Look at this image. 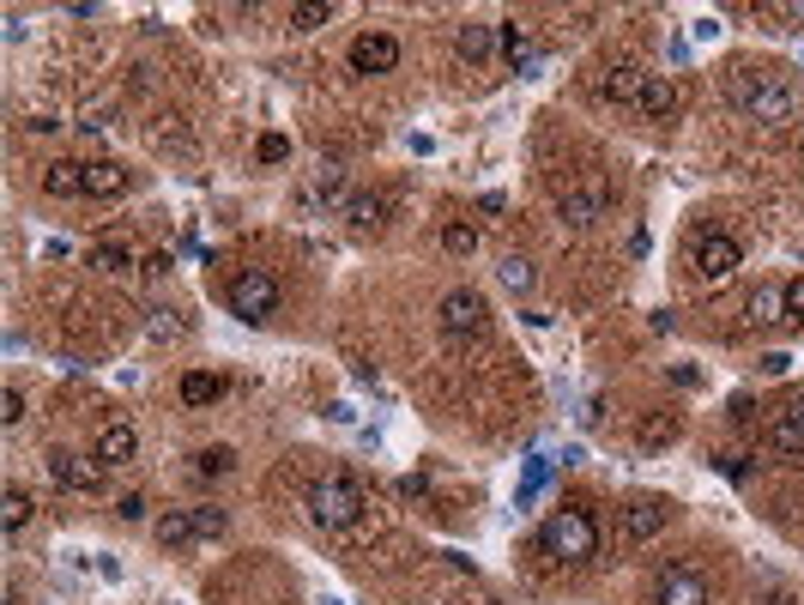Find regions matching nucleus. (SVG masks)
Returning a JSON list of instances; mask_svg holds the SVG:
<instances>
[{"label": "nucleus", "instance_id": "obj_19", "mask_svg": "<svg viewBox=\"0 0 804 605\" xmlns=\"http://www.w3.org/2000/svg\"><path fill=\"white\" fill-rule=\"evenodd\" d=\"M309 200H321V206L352 200V195H345V170H340V164H321V170L309 176Z\"/></svg>", "mask_w": 804, "mask_h": 605}, {"label": "nucleus", "instance_id": "obj_11", "mask_svg": "<svg viewBox=\"0 0 804 605\" xmlns=\"http://www.w3.org/2000/svg\"><path fill=\"white\" fill-rule=\"evenodd\" d=\"M49 472H55L61 491H97L103 484V460H80V455H67V448L49 455Z\"/></svg>", "mask_w": 804, "mask_h": 605}, {"label": "nucleus", "instance_id": "obj_24", "mask_svg": "<svg viewBox=\"0 0 804 605\" xmlns=\"http://www.w3.org/2000/svg\"><path fill=\"white\" fill-rule=\"evenodd\" d=\"M158 545H194V509H176V514H164L158 521Z\"/></svg>", "mask_w": 804, "mask_h": 605}, {"label": "nucleus", "instance_id": "obj_41", "mask_svg": "<svg viewBox=\"0 0 804 605\" xmlns=\"http://www.w3.org/2000/svg\"><path fill=\"white\" fill-rule=\"evenodd\" d=\"M786 418H793V424H798V430H804V394H798V400H793V406H786Z\"/></svg>", "mask_w": 804, "mask_h": 605}, {"label": "nucleus", "instance_id": "obj_37", "mask_svg": "<svg viewBox=\"0 0 804 605\" xmlns=\"http://www.w3.org/2000/svg\"><path fill=\"white\" fill-rule=\"evenodd\" d=\"M115 521H146V497H139V491H127L122 503H115Z\"/></svg>", "mask_w": 804, "mask_h": 605}, {"label": "nucleus", "instance_id": "obj_13", "mask_svg": "<svg viewBox=\"0 0 804 605\" xmlns=\"http://www.w3.org/2000/svg\"><path fill=\"white\" fill-rule=\"evenodd\" d=\"M139 455V430L127 418H115V424H103V436H97V460L103 467H127V460Z\"/></svg>", "mask_w": 804, "mask_h": 605}, {"label": "nucleus", "instance_id": "obj_21", "mask_svg": "<svg viewBox=\"0 0 804 605\" xmlns=\"http://www.w3.org/2000/svg\"><path fill=\"white\" fill-rule=\"evenodd\" d=\"M497 279L514 291V298H526V291L539 285V273H533V261L526 254H502V267H497Z\"/></svg>", "mask_w": 804, "mask_h": 605}, {"label": "nucleus", "instance_id": "obj_34", "mask_svg": "<svg viewBox=\"0 0 804 605\" xmlns=\"http://www.w3.org/2000/svg\"><path fill=\"white\" fill-rule=\"evenodd\" d=\"M91 267H103V273H122V267H127V249L103 242V249H91Z\"/></svg>", "mask_w": 804, "mask_h": 605}, {"label": "nucleus", "instance_id": "obj_27", "mask_svg": "<svg viewBox=\"0 0 804 605\" xmlns=\"http://www.w3.org/2000/svg\"><path fill=\"white\" fill-rule=\"evenodd\" d=\"M225 533H230V514L225 509H212V503L194 509V539H225Z\"/></svg>", "mask_w": 804, "mask_h": 605}, {"label": "nucleus", "instance_id": "obj_10", "mask_svg": "<svg viewBox=\"0 0 804 605\" xmlns=\"http://www.w3.org/2000/svg\"><path fill=\"white\" fill-rule=\"evenodd\" d=\"M654 599H659V605H708V582L690 570V563H671V570L659 575Z\"/></svg>", "mask_w": 804, "mask_h": 605}, {"label": "nucleus", "instance_id": "obj_17", "mask_svg": "<svg viewBox=\"0 0 804 605\" xmlns=\"http://www.w3.org/2000/svg\"><path fill=\"white\" fill-rule=\"evenodd\" d=\"M744 315H750V327H781V321H786L781 285H756V291H750V309H744Z\"/></svg>", "mask_w": 804, "mask_h": 605}, {"label": "nucleus", "instance_id": "obj_30", "mask_svg": "<svg viewBox=\"0 0 804 605\" xmlns=\"http://www.w3.org/2000/svg\"><path fill=\"white\" fill-rule=\"evenodd\" d=\"M781 298H786V327H804V279H786Z\"/></svg>", "mask_w": 804, "mask_h": 605}, {"label": "nucleus", "instance_id": "obj_29", "mask_svg": "<svg viewBox=\"0 0 804 605\" xmlns=\"http://www.w3.org/2000/svg\"><path fill=\"white\" fill-rule=\"evenodd\" d=\"M641 442H647V448H654V442H659V448L678 442V418H647V424H641Z\"/></svg>", "mask_w": 804, "mask_h": 605}, {"label": "nucleus", "instance_id": "obj_15", "mask_svg": "<svg viewBox=\"0 0 804 605\" xmlns=\"http://www.w3.org/2000/svg\"><path fill=\"white\" fill-rule=\"evenodd\" d=\"M635 109H641L647 122H666V115L678 109V85H671L666 73H647V85H641V97H635Z\"/></svg>", "mask_w": 804, "mask_h": 605}, {"label": "nucleus", "instance_id": "obj_23", "mask_svg": "<svg viewBox=\"0 0 804 605\" xmlns=\"http://www.w3.org/2000/svg\"><path fill=\"white\" fill-rule=\"evenodd\" d=\"M382 212H387L382 195H352L345 200V218H352L357 230H382Z\"/></svg>", "mask_w": 804, "mask_h": 605}, {"label": "nucleus", "instance_id": "obj_4", "mask_svg": "<svg viewBox=\"0 0 804 605\" xmlns=\"http://www.w3.org/2000/svg\"><path fill=\"white\" fill-rule=\"evenodd\" d=\"M363 509H369V503H363V484L345 479V472H333V479H321L315 491H309V521L327 526V533H345Z\"/></svg>", "mask_w": 804, "mask_h": 605}, {"label": "nucleus", "instance_id": "obj_9", "mask_svg": "<svg viewBox=\"0 0 804 605\" xmlns=\"http://www.w3.org/2000/svg\"><path fill=\"white\" fill-rule=\"evenodd\" d=\"M641 85H647V67H641V61H629V55H617V61H605V67H599V97L605 103H635V97H641Z\"/></svg>", "mask_w": 804, "mask_h": 605}, {"label": "nucleus", "instance_id": "obj_40", "mask_svg": "<svg viewBox=\"0 0 804 605\" xmlns=\"http://www.w3.org/2000/svg\"><path fill=\"white\" fill-rule=\"evenodd\" d=\"M399 491H406V497H424V491H430V479H424V472H406V479H399Z\"/></svg>", "mask_w": 804, "mask_h": 605}, {"label": "nucleus", "instance_id": "obj_18", "mask_svg": "<svg viewBox=\"0 0 804 605\" xmlns=\"http://www.w3.org/2000/svg\"><path fill=\"white\" fill-rule=\"evenodd\" d=\"M218 394H225V382H218V376H206V369H188V376H181V406H194V411H200V406H212Z\"/></svg>", "mask_w": 804, "mask_h": 605}, {"label": "nucleus", "instance_id": "obj_16", "mask_svg": "<svg viewBox=\"0 0 804 605\" xmlns=\"http://www.w3.org/2000/svg\"><path fill=\"white\" fill-rule=\"evenodd\" d=\"M43 195L49 200H80L85 195V164H43Z\"/></svg>", "mask_w": 804, "mask_h": 605}, {"label": "nucleus", "instance_id": "obj_22", "mask_svg": "<svg viewBox=\"0 0 804 605\" xmlns=\"http://www.w3.org/2000/svg\"><path fill=\"white\" fill-rule=\"evenodd\" d=\"M24 521H31V497H24L19 484H7V497H0V526H7V539H19Z\"/></svg>", "mask_w": 804, "mask_h": 605}, {"label": "nucleus", "instance_id": "obj_2", "mask_svg": "<svg viewBox=\"0 0 804 605\" xmlns=\"http://www.w3.org/2000/svg\"><path fill=\"white\" fill-rule=\"evenodd\" d=\"M539 551H544V557H556V563H593V557H599V521H593L581 503L551 509V514H544V526H539Z\"/></svg>", "mask_w": 804, "mask_h": 605}, {"label": "nucleus", "instance_id": "obj_28", "mask_svg": "<svg viewBox=\"0 0 804 605\" xmlns=\"http://www.w3.org/2000/svg\"><path fill=\"white\" fill-rule=\"evenodd\" d=\"M769 442L781 448V455H804V430H798L793 418H786V411H781V418L769 424Z\"/></svg>", "mask_w": 804, "mask_h": 605}, {"label": "nucleus", "instance_id": "obj_14", "mask_svg": "<svg viewBox=\"0 0 804 605\" xmlns=\"http://www.w3.org/2000/svg\"><path fill=\"white\" fill-rule=\"evenodd\" d=\"M127 188V164H115V158H91L85 164V195L91 200H115Z\"/></svg>", "mask_w": 804, "mask_h": 605}, {"label": "nucleus", "instance_id": "obj_31", "mask_svg": "<svg viewBox=\"0 0 804 605\" xmlns=\"http://www.w3.org/2000/svg\"><path fill=\"white\" fill-rule=\"evenodd\" d=\"M333 19V7H291V31H321Z\"/></svg>", "mask_w": 804, "mask_h": 605}, {"label": "nucleus", "instance_id": "obj_20", "mask_svg": "<svg viewBox=\"0 0 804 605\" xmlns=\"http://www.w3.org/2000/svg\"><path fill=\"white\" fill-rule=\"evenodd\" d=\"M453 49H460V61H490V24L466 19L460 31H453Z\"/></svg>", "mask_w": 804, "mask_h": 605}, {"label": "nucleus", "instance_id": "obj_35", "mask_svg": "<svg viewBox=\"0 0 804 605\" xmlns=\"http://www.w3.org/2000/svg\"><path fill=\"white\" fill-rule=\"evenodd\" d=\"M176 333H181L176 309H152V340H176Z\"/></svg>", "mask_w": 804, "mask_h": 605}, {"label": "nucleus", "instance_id": "obj_38", "mask_svg": "<svg viewBox=\"0 0 804 605\" xmlns=\"http://www.w3.org/2000/svg\"><path fill=\"white\" fill-rule=\"evenodd\" d=\"M690 36H696V43H714V36H720V19H696Z\"/></svg>", "mask_w": 804, "mask_h": 605}, {"label": "nucleus", "instance_id": "obj_1", "mask_svg": "<svg viewBox=\"0 0 804 605\" xmlns=\"http://www.w3.org/2000/svg\"><path fill=\"white\" fill-rule=\"evenodd\" d=\"M725 92H732V103H738L744 115H756V122H769V127H786V122L798 115L793 85H786L781 73H769V67H750V61H738V67H732Z\"/></svg>", "mask_w": 804, "mask_h": 605}, {"label": "nucleus", "instance_id": "obj_6", "mask_svg": "<svg viewBox=\"0 0 804 605\" xmlns=\"http://www.w3.org/2000/svg\"><path fill=\"white\" fill-rule=\"evenodd\" d=\"M436 315H442L448 340H484V327H490V303H484V291H472V285L448 291Z\"/></svg>", "mask_w": 804, "mask_h": 605}, {"label": "nucleus", "instance_id": "obj_39", "mask_svg": "<svg viewBox=\"0 0 804 605\" xmlns=\"http://www.w3.org/2000/svg\"><path fill=\"white\" fill-rule=\"evenodd\" d=\"M786 364H793L786 352H769V357H762V376H786Z\"/></svg>", "mask_w": 804, "mask_h": 605}, {"label": "nucleus", "instance_id": "obj_42", "mask_svg": "<svg viewBox=\"0 0 804 605\" xmlns=\"http://www.w3.org/2000/svg\"><path fill=\"white\" fill-rule=\"evenodd\" d=\"M321 605H340V599H321Z\"/></svg>", "mask_w": 804, "mask_h": 605}, {"label": "nucleus", "instance_id": "obj_25", "mask_svg": "<svg viewBox=\"0 0 804 605\" xmlns=\"http://www.w3.org/2000/svg\"><path fill=\"white\" fill-rule=\"evenodd\" d=\"M194 472H200V479H230V472H237V448H225V442L200 448V467Z\"/></svg>", "mask_w": 804, "mask_h": 605}, {"label": "nucleus", "instance_id": "obj_36", "mask_svg": "<svg viewBox=\"0 0 804 605\" xmlns=\"http://www.w3.org/2000/svg\"><path fill=\"white\" fill-rule=\"evenodd\" d=\"M0 424H7V430H12V424H24V394L19 388L0 394Z\"/></svg>", "mask_w": 804, "mask_h": 605}, {"label": "nucleus", "instance_id": "obj_5", "mask_svg": "<svg viewBox=\"0 0 804 605\" xmlns=\"http://www.w3.org/2000/svg\"><path fill=\"white\" fill-rule=\"evenodd\" d=\"M683 261H690V279L696 285H725V279L738 273V267H744V249H738L732 237H725V230H708V237H696L690 242V254H683Z\"/></svg>", "mask_w": 804, "mask_h": 605}, {"label": "nucleus", "instance_id": "obj_7", "mask_svg": "<svg viewBox=\"0 0 804 605\" xmlns=\"http://www.w3.org/2000/svg\"><path fill=\"white\" fill-rule=\"evenodd\" d=\"M556 206H563V218L575 230H587V225H599V218L612 212V182H605L599 170H587L575 188H563V200H556Z\"/></svg>", "mask_w": 804, "mask_h": 605}, {"label": "nucleus", "instance_id": "obj_3", "mask_svg": "<svg viewBox=\"0 0 804 605\" xmlns=\"http://www.w3.org/2000/svg\"><path fill=\"white\" fill-rule=\"evenodd\" d=\"M225 303H230V315L237 321H249V327H267L272 315H279V279L261 273V267H242L237 279L225 285Z\"/></svg>", "mask_w": 804, "mask_h": 605}, {"label": "nucleus", "instance_id": "obj_26", "mask_svg": "<svg viewBox=\"0 0 804 605\" xmlns=\"http://www.w3.org/2000/svg\"><path fill=\"white\" fill-rule=\"evenodd\" d=\"M442 254H453V261H472V254H478V230L472 225H442Z\"/></svg>", "mask_w": 804, "mask_h": 605}, {"label": "nucleus", "instance_id": "obj_32", "mask_svg": "<svg viewBox=\"0 0 804 605\" xmlns=\"http://www.w3.org/2000/svg\"><path fill=\"white\" fill-rule=\"evenodd\" d=\"M254 158H261V164H284V158H291V139H284V134H261Z\"/></svg>", "mask_w": 804, "mask_h": 605}, {"label": "nucleus", "instance_id": "obj_12", "mask_svg": "<svg viewBox=\"0 0 804 605\" xmlns=\"http://www.w3.org/2000/svg\"><path fill=\"white\" fill-rule=\"evenodd\" d=\"M666 521H671V503H659V497H635V503L624 509V533L635 539V545H647Z\"/></svg>", "mask_w": 804, "mask_h": 605}, {"label": "nucleus", "instance_id": "obj_33", "mask_svg": "<svg viewBox=\"0 0 804 605\" xmlns=\"http://www.w3.org/2000/svg\"><path fill=\"white\" fill-rule=\"evenodd\" d=\"M502 55H509V61H514V55H521V61L533 55V49H526V31H521V24H514V19L502 24Z\"/></svg>", "mask_w": 804, "mask_h": 605}, {"label": "nucleus", "instance_id": "obj_8", "mask_svg": "<svg viewBox=\"0 0 804 605\" xmlns=\"http://www.w3.org/2000/svg\"><path fill=\"white\" fill-rule=\"evenodd\" d=\"M399 67V36L394 31H363L357 43H352V73H394Z\"/></svg>", "mask_w": 804, "mask_h": 605}]
</instances>
